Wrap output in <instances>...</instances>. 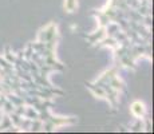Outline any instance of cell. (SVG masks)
<instances>
[]
</instances>
